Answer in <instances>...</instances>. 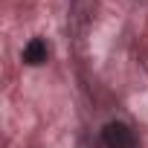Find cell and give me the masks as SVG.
Masks as SVG:
<instances>
[{
	"label": "cell",
	"instance_id": "cell-1",
	"mask_svg": "<svg viewBox=\"0 0 148 148\" xmlns=\"http://www.w3.org/2000/svg\"><path fill=\"white\" fill-rule=\"evenodd\" d=\"M102 139H105L108 148H139L136 134H134L125 122H110V125H105Z\"/></svg>",
	"mask_w": 148,
	"mask_h": 148
},
{
	"label": "cell",
	"instance_id": "cell-2",
	"mask_svg": "<svg viewBox=\"0 0 148 148\" xmlns=\"http://www.w3.org/2000/svg\"><path fill=\"white\" fill-rule=\"evenodd\" d=\"M23 61H26V64H41V61H47V44H44L41 38H32V41L23 47Z\"/></svg>",
	"mask_w": 148,
	"mask_h": 148
}]
</instances>
